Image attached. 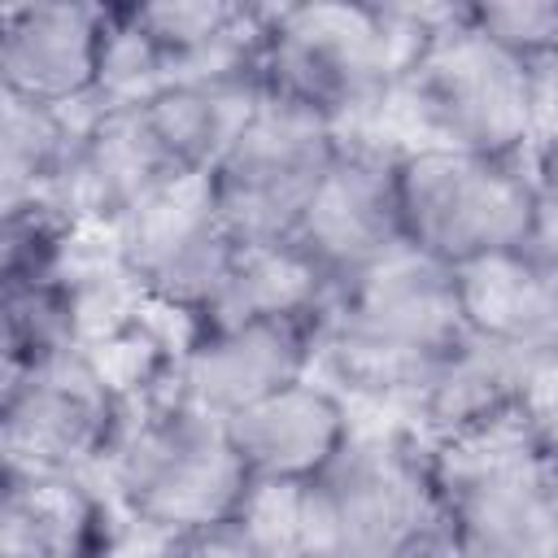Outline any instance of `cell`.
<instances>
[{"label":"cell","instance_id":"obj_10","mask_svg":"<svg viewBox=\"0 0 558 558\" xmlns=\"http://www.w3.org/2000/svg\"><path fill=\"white\" fill-rule=\"evenodd\" d=\"M392 170L397 157L388 148L344 140L336 166L301 209L288 244L301 248L331 288H344L349 279L405 248Z\"/></svg>","mask_w":558,"mask_h":558},{"label":"cell","instance_id":"obj_19","mask_svg":"<svg viewBox=\"0 0 558 558\" xmlns=\"http://www.w3.org/2000/svg\"><path fill=\"white\" fill-rule=\"evenodd\" d=\"M336 288L292 244H240L222 283L201 310V327H240L262 318H318Z\"/></svg>","mask_w":558,"mask_h":558},{"label":"cell","instance_id":"obj_27","mask_svg":"<svg viewBox=\"0 0 558 558\" xmlns=\"http://www.w3.org/2000/svg\"><path fill=\"white\" fill-rule=\"evenodd\" d=\"M527 174H532V183H536L541 201L558 209V131H554V135H549V140L527 157Z\"/></svg>","mask_w":558,"mask_h":558},{"label":"cell","instance_id":"obj_22","mask_svg":"<svg viewBox=\"0 0 558 558\" xmlns=\"http://www.w3.org/2000/svg\"><path fill=\"white\" fill-rule=\"evenodd\" d=\"M253 4L231 0H157V4H131L135 26L161 48L170 61V78L192 65L196 57L214 52L222 39H231L248 22Z\"/></svg>","mask_w":558,"mask_h":558},{"label":"cell","instance_id":"obj_13","mask_svg":"<svg viewBox=\"0 0 558 558\" xmlns=\"http://www.w3.org/2000/svg\"><path fill=\"white\" fill-rule=\"evenodd\" d=\"M174 179H183V170L148 126L144 109H92L74 166L48 205L74 227H122Z\"/></svg>","mask_w":558,"mask_h":558},{"label":"cell","instance_id":"obj_15","mask_svg":"<svg viewBox=\"0 0 558 558\" xmlns=\"http://www.w3.org/2000/svg\"><path fill=\"white\" fill-rule=\"evenodd\" d=\"M458 305L475 340L532 353L558 340V275L523 244L453 266Z\"/></svg>","mask_w":558,"mask_h":558},{"label":"cell","instance_id":"obj_5","mask_svg":"<svg viewBox=\"0 0 558 558\" xmlns=\"http://www.w3.org/2000/svg\"><path fill=\"white\" fill-rule=\"evenodd\" d=\"M445 527V501L405 423L357 427L349 449L305 484V558H401Z\"/></svg>","mask_w":558,"mask_h":558},{"label":"cell","instance_id":"obj_18","mask_svg":"<svg viewBox=\"0 0 558 558\" xmlns=\"http://www.w3.org/2000/svg\"><path fill=\"white\" fill-rule=\"evenodd\" d=\"M262 100H266L262 74L174 78L144 109V118L183 174H214V166L227 157V148L248 126Z\"/></svg>","mask_w":558,"mask_h":558},{"label":"cell","instance_id":"obj_20","mask_svg":"<svg viewBox=\"0 0 558 558\" xmlns=\"http://www.w3.org/2000/svg\"><path fill=\"white\" fill-rule=\"evenodd\" d=\"M92 105L52 109L0 92V209L48 205L74 166Z\"/></svg>","mask_w":558,"mask_h":558},{"label":"cell","instance_id":"obj_7","mask_svg":"<svg viewBox=\"0 0 558 558\" xmlns=\"http://www.w3.org/2000/svg\"><path fill=\"white\" fill-rule=\"evenodd\" d=\"M340 148V126L327 113L266 87V100L209 174L231 235L240 244H288Z\"/></svg>","mask_w":558,"mask_h":558},{"label":"cell","instance_id":"obj_2","mask_svg":"<svg viewBox=\"0 0 558 558\" xmlns=\"http://www.w3.org/2000/svg\"><path fill=\"white\" fill-rule=\"evenodd\" d=\"M371 135L397 157L449 144L527 166L536 148L532 65L480 35L471 26L466 4H458L432 31L414 70L371 122Z\"/></svg>","mask_w":558,"mask_h":558},{"label":"cell","instance_id":"obj_1","mask_svg":"<svg viewBox=\"0 0 558 558\" xmlns=\"http://www.w3.org/2000/svg\"><path fill=\"white\" fill-rule=\"evenodd\" d=\"M466 336L453 270L405 244L336 288L323 318L318 362L327 384L349 401L392 405L405 414L427 375Z\"/></svg>","mask_w":558,"mask_h":558},{"label":"cell","instance_id":"obj_12","mask_svg":"<svg viewBox=\"0 0 558 558\" xmlns=\"http://www.w3.org/2000/svg\"><path fill=\"white\" fill-rule=\"evenodd\" d=\"M109 4L35 0L0 13V92L52 109L92 105Z\"/></svg>","mask_w":558,"mask_h":558},{"label":"cell","instance_id":"obj_6","mask_svg":"<svg viewBox=\"0 0 558 558\" xmlns=\"http://www.w3.org/2000/svg\"><path fill=\"white\" fill-rule=\"evenodd\" d=\"M392 179L405 244L449 270L532 240L541 192L523 161L432 144L397 157Z\"/></svg>","mask_w":558,"mask_h":558},{"label":"cell","instance_id":"obj_4","mask_svg":"<svg viewBox=\"0 0 558 558\" xmlns=\"http://www.w3.org/2000/svg\"><path fill=\"white\" fill-rule=\"evenodd\" d=\"M96 475L113 510L183 541L231 523L253 484L227 423L196 414L179 392L122 405L118 436Z\"/></svg>","mask_w":558,"mask_h":558},{"label":"cell","instance_id":"obj_16","mask_svg":"<svg viewBox=\"0 0 558 558\" xmlns=\"http://www.w3.org/2000/svg\"><path fill=\"white\" fill-rule=\"evenodd\" d=\"M109 519L92 475H4L0 558H96Z\"/></svg>","mask_w":558,"mask_h":558},{"label":"cell","instance_id":"obj_29","mask_svg":"<svg viewBox=\"0 0 558 558\" xmlns=\"http://www.w3.org/2000/svg\"><path fill=\"white\" fill-rule=\"evenodd\" d=\"M401 558H462L458 554V545H453V536L440 527V532H432V536H423L418 545H410Z\"/></svg>","mask_w":558,"mask_h":558},{"label":"cell","instance_id":"obj_21","mask_svg":"<svg viewBox=\"0 0 558 558\" xmlns=\"http://www.w3.org/2000/svg\"><path fill=\"white\" fill-rule=\"evenodd\" d=\"M166 87H170V61L135 26L131 4L109 9V31H105V48H100V74H96L92 109H148Z\"/></svg>","mask_w":558,"mask_h":558},{"label":"cell","instance_id":"obj_17","mask_svg":"<svg viewBox=\"0 0 558 558\" xmlns=\"http://www.w3.org/2000/svg\"><path fill=\"white\" fill-rule=\"evenodd\" d=\"M519 366H523V353L466 336L427 375V384L401 414L405 432L423 449H436L510 414L519 397Z\"/></svg>","mask_w":558,"mask_h":558},{"label":"cell","instance_id":"obj_3","mask_svg":"<svg viewBox=\"0 0 558 558\" xmlns=\"http://www.w3.org/2000/svg\"><path fill=\"white\" fill-rule=\"evenodd\" d=\"M449 9L275 4L266 9L262 78L270 92L327 113L340 135L375 122L414 70Z\"/></svg>","mask_w":558,"mask_h":558},{"label":"cell","instance_id":"obj_26","mask_svg":"<svg viewBox=\"0 0 558 558\" xmlns=\"http://www.w3.org/2000/svg\"><path fill=\"white\" fill-rule=\"evenodd\" d=\"M179 558H275V554H266V549H262L253 536H244L235 523H218V527H209V532L187 536L183 549H179Z\"/></svg>","mask_w":558,"mask_h":558},{"label":"cell","instance_id":"obj_23","mask_svg":"<svg viewBox=\"0 0 558 558\" xmlns=\"http://www.w3.org/2000/svg\"><path fill=\"white\" fill-rule=\"evenodd\" d=\"M305 484L253 480L231 523L275 558H305Z\"/></svg>","mask_w":558,"mask_h":558},{"label":"cell","instance_id":"obj_11","mask_svg":"<svg viewBox=\"0 0 558 558\" xmlns=\"http://www.w3.org/2000/svg\"><path fill=\"white\" fill-rule=\"evenodd\" d=\"M323 318L327 314L205 327L174 366L179 401L205 418L227 423L231 414L266 401L270 392L310 379L318 366Z\"/></svg>","mask_w":558,"mask_h":558},{"label":"cell","instance_id":"obj_9","mask_svg":"<svg viewBox=\"0 0 558 558\" xmlns=\"http://www.w3.org/2000/svg\"><path fill=\"white\" fill-rule=\"evenodd\" d=\"M235 253L240 240L222 218L209 174L174 179L166 192H157L118 227L122 270L148 296L183 305L192 314L205 310Z\"/></svg>","mask_w":558,"mask_h":558},{"label":"cell","instance_id":"obj_14","mask_svg":"<svg viewBox=\"0 0 558 558\" xmlns=\"http://www.w3.org/2000/svg\"><path fill=\"white\" fill-rule=\"evenodd\" d=\"M227 436L240 449L253 480H318L357 436L353 401L310 375L296 379L266 401L227 418Z\"/></svg>","mask_w":558,"mask_h":558},{"label":"cell","instance_id":"obj_8","mask_svg":"<svg viewBox=\"0 0 558 558\" xmlns=\"http://www.w3.org/2000/svg\"><path fill=\"white\" fill-rule=\"evenodd\" d=\"M122 423V405L83 349H61L0 392L4 475H96Z\"/></svg>","mask_w":558,"mask_h":558},{"label":"cell","instance_id":"obj_24","mask_svg":"<svg viewBox=\"0 0 558 558\" xmlns=\"http://www.w3.org/2000/svg\"><path fill=\"white\" fill-rule=\"evenodd\" d=\"M471 26L523 65H545L558 57V0H484L466 4Z\"/></svg>","mask_w":558,"mask_h":558},{"label":"cell","instance_id":"obj_25","mask_svg":"<svg viewBox=\"0 0 558 558\" xmlns=\"http://www.w3.org/2000/svg\"><path fill=\"white\" fill-rule=\"evenodd\" d=\"M514 405L532 427V436L541 440V449L558 458V340L523 353Z\"/></svg>","mask_w":558,"mask_h":558},{"label":"cell","instance_id":"obj_28","mask_svg":"<svg viewBox=\"0 0 558 558\" xmlns=\"http://www.w3.org/2000/svg\"><path fill=\"white\" fill-rule=\"evenodd\" d=\"M527 248L558 275V209L554 205H545L541 201V214H536V227H532V240H527Z\"/></svg>","mask_w":558,"mask_h":558}]
</instances>
